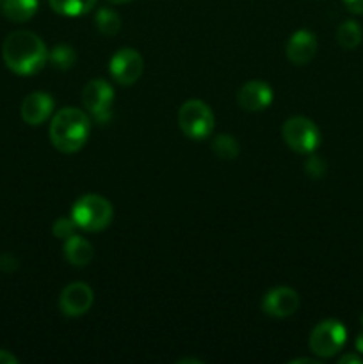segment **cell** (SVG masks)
Here are the masks:
<instances>
[{"instance_id": "6da1fadb", "label": "cell", "mask_w": 363, "mask_h": 364, "mask_svg": "<svg viewBox=\"0 0 363 364\" xmlns=\"http://www.w3.org/2000/svg\"><path fill=\"white\" fill-rule=\"evenodd\" d=\"M2 59L16 75H34L45 68L48 50L38 34L31 31L11 32L2 45Z\"/></svg>"}, {"instance_id": "7a4b0ae2", "label": "cell", "mask_w": 363, "mask_h": 364, "mask_svg": "<svg viewBox=\"0 0 363 364\" xmlns=\"http://www.w3.org/2000/svg\"><path fill=\"white\" fill-rule=\"evenodd\" d=\"M91 134V117L77 107H64L53 114L48 135L53 148L60 153H77Z\"/></svg>"}, {"instance_id": "3957f363", "label": "cell", "mask_w": 363, "mask_h": 364, "mask_svg": "<svg viewBox=\"0 0 363 364\" xmlns=\"http://www.w3.org/2000/svg\"><path fill=\"white\" fill-rule=\"evenodd\" d=\"M114 217L112 205L109 199L100 194H85L71 206V219L78 228L89 233H98L110 226Z\"/></svg>"}, {"instance_id": "277c9868", "label": "cell", "mask_w": 363, "mask_h": 364, "mask_svg": "<svg viewBox=\"0 0 363 364\" xmlns=\"http://www.w3.org/2000/svg\"><path fill=\"white\" fill-rule=\"evenodd\" d=\"M214 117L212 109L201 100H187L178 110V127L194 141H203L209 137L214 130Z\"/></svg>"}, {"instance_id": "5b68a950", "label": "cell", "mask_w": 363, "mask_h": 364, "mask_svg": "<svg viewBox=\"0 0 363 364\" xmlns=\"http://www.w3.org/2000/svg\"><path fill=\"white\" fill-rule=\"evenodd\" d=\"M345 341H347V331H345L344 323L338 320H322L313 327L312 334H310V350L317 355V358H333L335 354L344 348Z\"/></svg>"}, {"instance_id": "8992f818", "label": "cell", "mask_w": 363, "mask_h": 364, "mask_svg": "<svg viewBox=\"0 0 363 364\" xmlns=\"http://www.w3.org/2000/svg\"><path fill=\"white\" fill-rule=\"evenodd\" d=\"M285 142L292 151L313 153L320 144V132L312 119L305 116L288 117L281 128Z\"/></svg>"}, {"instance_id": "52a82bcc", "label": "cell", "mask_w": 363, "mask_h": 364, "mask_svg": "<svg viewBox=\"0 0 363 364\" xmlns=\"http://www.w3.org/2000/svg\"><path fill=\"white\" fill-rule=\"evenodd\" d=\"M82 103L100 124L107 123L112 117V85L103 78H93L85 84L84 91H82Z\"/></svg>"}, {"instance_id": "ba28073f", "label": "cell", "mask_w": 363, "mask_h": 364, "mask_svg": "<svg viewBox=\"0 0 363 364\" xmlns=\"http://www.w3.org/2000/svg\"><path fill=\"white\" fill-rule=\"evenodd\" d=\"M144 60L134 48H121L112 55L109 63V71L114 80L121 85H132L141 78Z\"/></svg>"}, {"instance_id": "9c48e42d", "label": "cell", "mask_w": 363, "mask_h": 364, "mask_svg": "<svg viewBox=\"0 0 363 364\" xmlns=\"http://www.w3.org/2000/svg\"><path fill=\"white\" fill-rule=\"evenodd\" d=\"M299 309V295L294 288H270L262 299V311L273 318H287Z\"/></svg>"}, {"instance_id": "30bf717a", "label": "cell", "mask_w": 363, "mask_h": 364, "mask_svg": "<svg viewBox=\"0 0 363 364\" xmlns=\"http://www.w3.org/2000/svg\"><path fill=\"white\" fill-rule=\"evenodd\" d=\"M95 294L85 283H71L60 291L59 308L66 316H82L91 309Z\"/></svg>"}, {"instance_id": "8fae6325", "label": "cell", "mask_w": 363, "mask_h": 364, "mask_svg": "<svg viewBox=\"0 0 363 364\" xmlns=\"http://www.w3.org/2000/svg\"><path fill=\"white\" fill-rule=\"evenodd\" d=\"M237 102L248 112H260L273 103V89L263 80H249L238 89Z\"/></svg>"}, {"instance_id": "7c38bea8", "label": "cell", "mask_w": 363, "mask_h": 364, "mask_svg": "<svg viewBox=\"0 0 363 364\" xmlns=\"http://www.w3.org/2000/svg\"><path fill=\"white\" fill-rule=\"evenodd\" d=\"M53 107H56V100L48 92L34 91L21 103V119L27 124H31V127H38V124L45 123L52 116Z\"/></svg>"}, {"instance_id": "4fadbf2b", "label": "cell", "mask_w": 363, "mask_h": 364, "mask_svg": "<svg viewBox=\"0 0 363 364\" xmlns=\"http://www.w3.org/2000/svg\"><path fill=\"white\" fill-rule=\"evenodd\" d=\"M317 48H319V45H317L315 34L301 28V31L294 32L290 39H288L287 57L292 64L305 66V64H308L315 57Z\"/></svg>"}, {"instance_id": "5bb4252c", "label": "cell", "mask_w": 363, "mask_h": 364, "mask_svg": "<svg viewBox=\"0 0 363 364\" xmlns=\"http://www.w3.org/2000/svg\"><path fill=\"white\" fill-rule=\"evenodd\" d=\"M63 251H64V258H66L73 267L89 265L93 256H95V249H93V245L89 244L85 238L78 237V235H71L70 238L64 240Z\"/></svg>"}, {"instance_id": "9a60e30c", "label": "cell", "mask_w": 363, "mask_h": 364, "mask_svg": "<svg viewBox=\"0 0 363 364\" xmlns=\"http://www.w3.org/2000/svg\"><path fill=\"white\" fill-rule=\"evenodd\" d=\"M38 7V0H4L2 14L14 23H23L34 16Z\"/></svg>"}, {"instance_id": "2e32d148", "label": "cell", "mask_w": 363, "mask_h": 364, "mask_svg": "<svg viewBox=\"0 0 363 364\" xmlns=\"http://www.w3.org/2000/svg\"><path fill=\"white\" fill-rule=\"evenodd\" d=\"M50 7L63 16H82L96 6V0H48Z\"/></svg>"}, {"instance_id": "e0dca14e", "label": "cell", "mask_w": 363, "mask_h": 364, "mask_svg": "<svg viewBox=\"0 0 363 364\" xmlns=\"http://www.w3.org/2000/svg\"><path fill=\"white\" fill-rule=\"evenodd\" d=\"M362 39H363V31L362 27H359L358 21L345 20L344 23H340V27L337 28V41L342 48L354 50L356 46L362 43Z\"/></svg>"}, {"instance_id": "ac0fdd59", "label": "cell", "mask_w": 363, "mask_h": 364, "mask_svg": "<svg viewBox=\"0 0 363 364\" xmlns=\"http://www.w3.org/2000/svg\"><path fill=\"white\" fill-rule=\"evenodd\" d=\"M95 25L103 36H116L121 28V18L116 11L109 7H102L95 14Z\"/></svg>"}, {"instance_id": "d6986e66", "label": "cell", "mask_w": 363, "mask_h": 364, "mask_svg": "<svg viewBox=\"0 0 363 364\" xmlns=\"http://www.w3.org/2000/svg\"><path fill=\"white\" fill-rule=\"evenodd\" d=\"M48 60L57 70L68 71L77 63V53L70 45H57L48 52Z\"/></svg>"}, {"instance_id": "ffe728a7", "label": "cell", "mask_w": 363, "mask_h": 364, "mask_svg": "<svg viewBox=\"0 0 363 364\" xmlns=\"http://www.w3.org/2000/svg\"><path fill=\"white\" fill-rule=\"evenodd\" d=\"M212 149L219 159L223 160H233L235 156L241 151V146L235 141L233 135L230 134H221L217 137H214L212 141Z\"/></svg>"}, {"instance_id": "44dd1931", "label": "cell", "mask_w": 363, "mask_h": 364, "mask_svg": "<svg viewBox=\"0 0 363 364\" xmlns=\"http://www.w3.org/2000/svg\"><path fill=\"white\" fill-rule=\"evenodd\" d=\"M77 224H75V220L71 219V217H59V219L53 223V235H56L57 238H63V240H66V238H70L71 235H75V230H77Z\"/></svg>"}, {"instance_id": "7402d4cb", "label": "cell", "mask_w": 363, "mask_h": 364, "mask_svg": "<svg viewBox=\"0 0 363 364\" xmlns=\"http://www.w3.org/2000/svg\"><path fill=\"white\" fill-rule=\"evenodd\" d=\"M305 171L310 178H313V180H319V178L326 173V162H324L320 156L313 155V156H310V160L306 162Z\"/></svg>"}, {"instance_id": "603a6c76", "label": "cell", "mask_w": 363, "mask_h": 364, "mask_svg": "<svg viewBox=\"0 0 363 364\" xmlns=\"http://www.w3.org/2000/svg\"><path fill=\"white\" fill-rule=\"evenodd\" d=\"M344 4L352 14H363V0H344Z\"/></svg>"}, {"instance_id": "cb8c5ba5", "label": "cell", "mask_w": 363, "mask_h": 364, "mask_svg": "<svg viewBox=\"0 0 363 364\" xmlns=\"http://www.w3.org/2000/svg\"><path fill=\"white\" fill-rule=\"evenodd\" d=\"M20 361H18L16 355H13L11 352L7 350H2L0 348V364H18Z\"/></svg>"}, {"instance_id": "d4e9b609", "label": "cell", "mask_w": 363, "mask_h": 364, "mask_svg": "<svg viewBox=\"0 0 363 364\" xmlns=\"http://www.w3.org/2000/svg\"><path fill=\"white\" fill-rule=\"evenodd\" d=\"M362 364L363 363V359L359 358V355H356V354H345V355H342L340 359H338V364Z\"/></svg>"}, {"instance_id": "484cf974", "label": "cell", "mask_w": 363, "mask_h": 364, "mask_svg": "<svg viewBox=\"0 0 363 364\" xmlns=\"http://www.w3.org/2000/svg\"><path fill=\"white\" fill-rule=\"evenodd\" d=\"M299 363L319 364V361H317V359H310V358H298V359H292V361H288V364H299Z\"/></svg>"}, {"instance_id": "4316f807", "label": "cell", "mask_w": 363, "mask_h": 364, "mask_svg": "<svg viewBox=\"0 0 363 364\" xmlns=\"http://www.w3.org/2000/svg\"><path fill=\"white\" fill-rule=\"evenodd\" d=\"M356 350H358L359 354H363V331L358 334V338H356Z\"/></svg>"}, {"instance_id": "83f0119b", "label": "cell", "mask_w": 363, "mask_h": 364, "mask_svg": "<svg viewBox=\"0 0 363 364\" xmlns=\"http://www.w3.org/2000/svg\"><path fill=\"white\" fill-rule=\"evenodd\" d=\"M178 364H187V363H192V364H203V361H199V359H180V361H177Z\"/></svg>"}, {"instance_id": "f1b7e54d", "label": "cell", "mask_w": 363, "mask_h": 364, "mask_svg": "<svg viewBox=\"0 0 363 364\" xmlns=\"http://www.w3.org/2000/svg\"><path fill=\"white\" fill-rule=\"evenodd\" d=\"M109 2H112V4H127V2H130V0H109Z\"/></svg>"}, {"instance_id": "f546056e", "label": "cell", "mask_w": 363, "mask_h": 364, "mask_svg": "<svg viewBox=\"0 0 363 364\" xmlns=\"http://www.w3.org/2000/svg\"><path fill=\"white\" fill-rule=\"evenodd\" d=\"M362 323H363V316H362Z\"/></svg>"}]
</instances>
